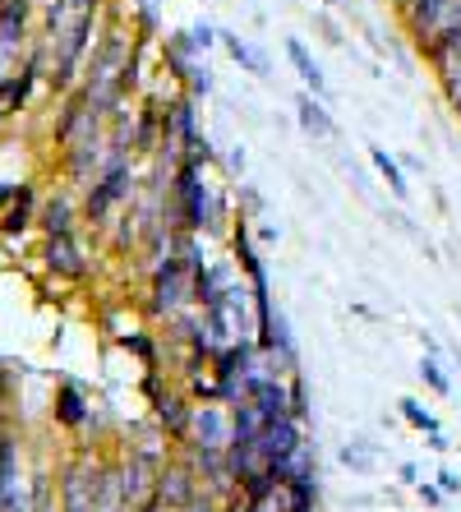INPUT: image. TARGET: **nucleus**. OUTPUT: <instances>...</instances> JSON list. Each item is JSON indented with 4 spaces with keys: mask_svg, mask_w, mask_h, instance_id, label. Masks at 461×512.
Wrapping results in <instances>:
<instances>
[{
    "mask_svg": "<svg viewBox=\"0 0 461 512\" xmlns=\"http://www.w3.org/2000/svg\"><path fill=\"white\" fill-rule=\"evenodd\" d=\"M231 217H236V208L226 203V194L208 185L203 167L180 162L171 176V190H166V222L176 231H190V236H222V231H231Z\"/></svg>",
    "mask_w": 461,
    "mask_h": 512,
    "instance_id": "obj_1",
    "label": "nucleus"
},
{
    "mask_svg": "<svg viewBox=\"0 0 461 512\" xmlns=\"http://www.w3.org/2000/svg\"><path fill=\"white\" fill-rule=\"evenodd\" d=\"M134 194H139V167H134V153H111V162L102 167V176L83 190V222L93 227H111V213L116 208H130Z\"/></svg>",
    "mask_w": 461,
    "mask_h": 512,
    "instance_id": "obj_2",
    "label": "nucleus"
},
{
    "mask_svg": "<svg viewBox=\"0 0 461 512\" xmlns=\"http://www.w3.org/2000/svg\"><path fill=\"white\" fill-rule=\"evenodd\" d=\"M236 443V406L231 402H194L190 439L180 453H226Z\"/></svg>",
    "mask_w": 461,
    "mask_h": 512,
    "instance_id": "obj_3",
    "label": "nucleus"
},
{
    "mask_svg": "<svg viewBox=\"0 0 461 512\" xmlns=\"http://www.w3.org/2000/svg\"><path fill=\"white\" fill-rule=\"evenodd\" d=\"M60 512H97V457H70L56 476Z\"/></svg>",
    "mask_w": 461,
    "mask_h": 512,
    "instance_id": "obj_4",
    "label": "nucleus"
},
{
    "mask_svg": "<svg viewBox=\"0 0 461 512\" xmlns=\"http://www.w3.org/2000/svg\"><path fill=\"white\" fill-rule=\"evenodd\" d=\"M199 489H203L199 471H194L190 457L180 453V448H176L171 457H166L162 466H157V494H153V499H157V503H166L171 512H180L190 499H199Z\"/></svg>",
    "mask_w": 461,
    "mask_h": 512,
    "instance_id": "obj_5",
    "label": "nucleus"
},
{
    "mask_svg": "<svg viewBox=\"0 0 461 512\" xmlns=\"http://www.w3.org/2000/svg\"><path fill=\"white\" fill-rule=\"evenodd\" d=\"M153 420H157V425H162V434H166V439H171V443H176V448H180V443H185V439H190L194 397L185 393V383H180V388H176V383H166V388H162V397H153Z\"/></svg>",
    "mask_w": 461,
    "mask_h": 512,
    "instance_id": "obj_6",
    "label": "nucleus"
},
{
    "mask_svg": "<svg viewBox=\"0 0 461 512\" xmlns=\"http://www.w3.org/2000/svg\"><path fill=\"white\" fill-rule=\"evenodd\" d=\"M309 425H300L296 416H277V420H263V434H259V453L263 462H286V457H296L300 453V443L309 439L305 434Z\"/></svg>",
    "mask_w": 461,
    "mask_h": 512,
    "instance_id": "obj_7",
    "label": "nucleus"
},
{
    "mask_svg": "<svg viewBox=\"0 0 461 512\" xmlns=\"http://www.w3.org/2000/svg\"><path fill=\"white\" fill-rule=\"evenodd\" d=\"M42 259H47V268L56 277H65V282H83L88 277V254H83L79 236H47V245H42Z\"/></svg>",
    "mask_w": 461,
    "mask_h": 512,
    "instance_id": "obj_8",
    "label": "nucleus"
},
{
    "mask_svg": "<svg viewBox=\"0 0 461 512\" xmlns=\"http://www.w3.org/2000/svg\"><path fill=\"white\" fill-rule=\"evenodd\" d=\"M245 402H254L263 411V420H277V416H291V379L282 374H263L245 388Z\"/></svg>",
    "mask_w": 461,
    "mask_h": 512,
    "instance_id": "obj_9",
    "label": "nucleus"
},
{
    "mask_svg": "<svg viewBox=\"0 0 461 512\" xmlns=\"http://www.w3.org/2000/svg\"><path fill=\"white\" fill-rule=\"evenodd\" d=\"M226 286H231V268L226 263H203L190 273V305L194 310H213L226 296Z\"/></svg>",
    "mask_w": 461,
    "mask_h": 512,
    "instance_id": "obj_10",
    "label": "nucleus"
},
{
    "mask_svg": "<svg viewBox=\"0 0 461 512\" xmlns=\"http://www.w3.org/2000/svg\"><path fill=\"white\" fill-rule=\"evenodd\" d=\"M83 217V208L74 203L70 190H56L42 208H37V227H42V236H70L74 222Z\"/></svg>",
    "mask_w": 461,
    "mask_h": 512,
    "instance_id": "obj_11",
    "label": "nucleus"
},
{
    "mask_svg": "<svg viewBox=\"0 0 461 512\" xmlns=\"http://www.w3.org/2000/svg\"><path fill=\"white\" fill-rule=\"evenodd\" d=\"M51 420H56L60 429H83L93 425V406H88V397H83L79 383H60L56 388V402H51Z\"/></svg>",
    "mask_w": 461,
    "mask_h": 512,
    "instance_id": "obj_12",
    "label": "nucleus"
},
{
    "mask_svg": "<svg viewBox=\"0 0 461 512\" xmlns=\"http://www.w3.org/2000/svg\"><path fill=\"white\" fill-rule=\"evenodd\" d=\"M296 120H300V130H305L309 139H332V134H337V120L328 116L323 97H314V93L296 97Z\"/></svg>",
    "mask_w": 461,
    "mask_h": 512,
    "instance_id": "obj_13",
    "label": "nucleus"
},
{
    "mask_svg": "<svg viewBox=\"0 0 461 512\" xmlns=\"http://www.w3.org/2000/svg\"><path fill=\"white\" fill-rule=\"evenodd\" d=\"M286 60H291V70L300 74V84H305V93L328 97V79H323V70L314 65V56H309V47L300 42V37H286Z\"/></svg>",
    "mask_w": 461,
    "mask_h": 512,
    "instance_id": "obj_14",
    "label": "nucleus"
},
{
    "mask_svg": "<svg viewBox=\"0 0 461 512\" xmlns=\"http://www.w3.org/2000/svg\"><path fill=\"white\" fill-rule=\"evenodd\" d=\"M33 222H37V190H33V185H19V199L5 208V217H0V231L14 240V236H24Z\"/></svg>",
    "mask_w": 461,
    "mask_h": 512,
    "instance_id": "obj_15",
    "label": "nucleus"
},
{
    "mask_svg": "<svg viewBox=\"0 0 461 512\" xmlns=\"http://www.w3.org/2000/svg\"><path fill=\"white\" fill-rule=\"evenodd\" d=\"M217 42H222L226 56L236 60V65H240L245 74H259V79H268V56L249 47V42H245L240 33H231V28H217Z\"/></svg>",
    "mask_w": 461,
    "mask_h": 512,
    "instance_id": "obj_16",
    "label": "nucleus"
},
{
    "mask_svg": "<svg viewBox=\"0 0 461 512\" xmlns=\"http://www.w3.org/2000/svg\"><path fill=\"white\" fill-rule=\"evenodd\" d=\"M369 162H374V171H379L383 180H388V190L397 194V199H406L411 194V185H406V171H402V162L388 153V148H379V143H369Z\"/></svg>",
    "mask_w": 461,
    "mask_h": 512,
    "instance_id": "obj_17",
    "label": "nucleus"
},
{
    "mask_svg": "<svg viewBox=\"0 0 461 512\" xmlns=\"http://www.w3.org/2000/svg\"><path fill=\"white\" fill-rule=\"evenodd\" d=\"M286 489V512H319V480H291Z\"/></svg>",
    "mask_w": 461,
    "mask_h": 512,
    "instance_id": "obj_18",
    "label": "nucleus"
},
{
    "mask_svg": "<svg viewBox=\"0 0 461 512\" xmlns=\"http://www.w3.org/2000/svg\"><path fill=\"white\" fill-rule=\"evenodd\" d=\"M180 162H190V167H203V171H208V167H213V162H217V148H213V139H208V134L199 130L190 143H180Z\"/></svg>",
    "mask_w": 461,
    "mask_h": 512,
    "instance_id": "obj_19",
    "label": "nucleus"
},
{
    "mask_svg": "<svg viewBox=\"0 0 461 512\" xmlns=\"http://www.w3.org/2000/svg\"><path fill=\"white\" fill-rule=\"evenodd\" d=\"M397 416H402L411 429H420V434H434L438 429V416L425 411V402H415V397H402V402H397Z\"/></svg>",
    "mask_w": 461,
    "mask_h": 512,
    "instance_id": "obj_20",
    "label": "nucleus"
},
{
    "mask_svg": "<svg viewBox=\"0 0 461 512\" xmlns=\"http://www.w3.org/2000/svg\"><path fill=\"white\" fill-rule=\"evenodd\" d=\"M120 346H125V351H134V356L143 360V370H157V342L148 333H120L116 337Z\"/></svg>",
    "mask_w": 461,
    "mask_h": 512,
    "instance_id": "obj_21",
    "label": "nucleus"
},
{
    "mask_svg": "<svg viewBox=\"0 0 461 512\" xmlns=\"http://www.w3.org/2000/svg\"><path fill=\"white\" fill-rule=\"evenodd\" d=\"M291 379V416L300 420V425H309L314 420V406H309V383H305V374H286Z\"/></svg>",
    "mask_w": 461,
    "mask_h": 512,
    "instance_id": "obj_22",
    "label": "nucleus"
},
{
    "mask_svg": "<svg viewBox=\"0 0 461 512\" xmlns=\"http://www.w3.org/2000/svg\"><path fill=\"white\" fill-rule=\"evenodd\" d=\"M33 512H60V499H56V489H51L47 471L33 476Z\"/></svg>",
    "mask_w": 461,
    "mask_h": 512,
    "instance_id": "obj_23",
    "label": "nucleus"
},
{
    "mask_svg": "<svg viewBox=\"0 0 461 512\" xmlns=\"http://www.w3.org/2000/svg\"><path fill=\"white\" fill-rule=\"evenodd\" d=\"M420 379H425L438 397L452 393V383H448V374H443V365H438V356H425V360H420Z\"/></svg>",
    "mask_w": 461,
    "mask_h": 512,
    "instance_id": "obj_24",
    "label": "nucleus"
},
{
    "mask_svg": "<svg viewBox=\"0 0 461 512\" xmlns=\"http://www.w3.org/2000/svg\"><path fill=\"white\" fill-rule=\"evenodd\" d=\"M342 462L351 466V471H374V453H369L365 443H346V448H342Z\"/></svg>",
    "mask_w": 461,
    "mask_h": 512,
    "instance_id": "obj_25",
    "label": "nucleus"
},
{
    "mask_svg": "<svg viewBox=\"0 0 461 512\" xmlns=\"http://www.w3.org/2000/svg\"><path fill=\"white\" fill-rule=\"evenodd\" d=\"M236 199H240V213H245V217H259V213H263V199H259L254 190H249V185H240Z\"/></svg>",
    "mask_w": 461,
    "mask_h": 512,
    "instance_id": "obj_26",
    "label": "nucleus"
},
{
    "mask_svg": "<svg viewBox=\"0 0 461 512\" xmlns=\"http://www.w3.org/2000/svg\"><path fill=\"white\" fill-rule=\"evenodd\" d=\"M415 494H420V503H425V508H443V499H448V494H443L438 485H429V480H420V485H415Z\"/></svg>",
    "mask_w": 461,
    "mask_h": 512,
    "instance_id": "obj_27",
    "label": "nucleus"
},
{
    "mask_svg": "<svg viewBox=\"0 0 461 512\" xmlns=\"http://www.w3.org/2000/svg\"><path fill=\"white\" fill-rule=\"evenodd\" d=\"M190 37H194V47H199L203 56H208V47L217 42V28H213V24H194V28H190Z\"/></svg>",
    "mask_w": 461,
    "mask_h": 512,
    "instance_id": "obj_28",
    "label": "nucleus"
},
{
    "mask_svg": "<svg viewBox=\"0 0 461 512\" xmlns=\"http://www.w3.org/2000/svg\"><path fill=\"white\" fill-rule=\"evenodd\" d=\"M434 485L443 489L448 499H452V494H461V476H457V471H438V476H434Z\"/></svg>",
    "mask_w": 461,
    "mask_h": 512,
    "instance_id": "obj_29",
    "label": "nucleus"
},
{
    "mask_svg": "<svg viewBox=\"0 0 461 512\" xmlns=\"http://www.w3.org/2000/svg\"><path fill=\"white\" fill-rule=\"evenodd\" d=\"M245 167H249L245 148H231V153H226V171H236V176H245Z\"/></svg>",
    "mask_w": 461,
    "mask_h": 512,
    "instance_id": "obj_30",
    "label": "nucleus"
},
{
    "mask_svg": "<svg viewBox=\"0 0 461 512\" xmlns=\"http://www.w3.org/2000/svg\"><path fill=\"white\" fill-rule=\"evenodd\" d=\"M14 199H19V185H10V180H0V208H10Z\"/></svg>",
    "mask_w": 461,
    "mask_h": 512,
    "instance_id": "obj_31",
    "label": "nucleus"
},
{
    "mask_svg": "<svg viewBox=\"0 0 461 512\" xmlns=\"http://www.w3.org/2000/svg\"><path fill=\"white\" fill-rule=\"evenodd\" d=\"M429 448H434V453H448V448H452V443L443 439V429H434V434H429Z\"/></svg>",
    "mask_w": 461,
    "mask_h": 512,
    "instance_id": "obj_32",
    "label": "nucleus"
},
{
    "mask_svg": "<svg viewBox=\"0 0 461 512\" xmlns=\"http://www.w3.org/2000/svg\"><path fill=\"white\" fill-rule=\"evenodd\" d=\"M397 476H402V480H406V485H420V471H415V466H411V462H402V471H397Z\"/></svg>",
    "mask_w": 461,
    "mask_h": 512,
    "instance_id": "obj_33",
    "label": "nucleus"
},
{
    "mask_svg": "<svg viewBox=\"0 0 461 512\" xmlns=\"http://www.w3.org/2000/svg\"><path fill=\"white\" fill-rule=\"evenodd\" d=\"M139 512H171V508H166V503H157V499H148Z\"/></svg>",
    "mask_w": 461,
    "mask_h": 512,
    "instance_id": "obj_34",
    "label": "nucleus"
},
{
    "mask_svg": "<svg viewBox=\"0 0 461 512\" xmlns=\"http://www.w3.org/2000/svg\"><path fill=\"white\" fill-rule=\"evenodd\" d=\"M37 5H47V0H37Z\"/></svg>",
    "mask_w": 461,
    "mask_h": 512,
    "instance_id": "obj_35",
    "label": "nucleus"
},
{
    "mask_svg": "<svg viewBox=\"0 0 461 512\" xmlns=\"http://www.w3.org/2000/svg\"><path fill=\"white\" fill-rule=\"evenodd\" d=\"M328 5H337V0H328Z\"/></svg>",
    "mask_w": 461,
    "mask_h": 512,
    "instance_id": "obj_36",
    "label": "nucleus"
},
{
    "mask_svg": "<svg viewBox=\"0 0 461 512\" xmlns=\"http://www.w3.org/2000/svg\"><path fill=\"white\" fill-rule=\"evenodd\" d=\"M134 512H139V508H134Z\"/></svg>",
    "mask_w": 461,
    "mask_h": 512,
    "instance_id": "obj_37",
    "label": "nucleus"
}]
</instances>
